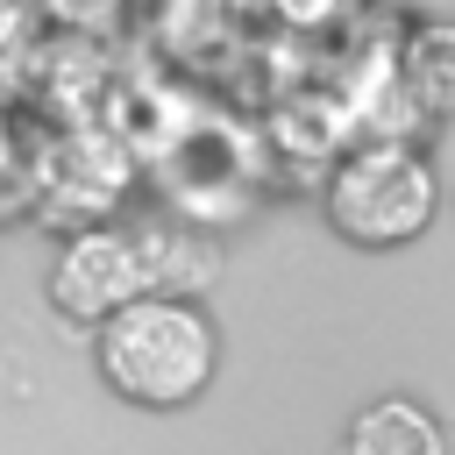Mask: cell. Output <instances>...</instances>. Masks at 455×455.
Masks as SVG:
<instances>
[{"label": "cell", "instance_id": "5b68a950", "mask_svg": "<svg viewBox=\"0 0 455 455\" xmlns=\"http://www.w3.org/2000/svg\"><path fill=\"white\" fill-rule=\"evenodd\" d=\"M398 78H405V92H412L419 114L448 121V114H455V21H419V28L405 36Z\"/></svg>", "mask_w": 455, "mask_h": 455}, {"label": "cell", "instance_id": "7a4b0ae2", "mask_svg": "<svg viewBox=\"0 0 455 455\" xmlns=\"http://www.w3.org/2000/svg\"><path fill=\"white\" fill-rule=\"evenodd\" d=\"M441 178L412 142H363L327 178V220L355 249H405L434 228Z\"/></svg>", "mask_w": 455, "mask_h": 455}, {"label": "cell", "instance_id": "8992f818", "mask_svg": "<svg viewBox=\"0 0 455 455\" xmlns=\"http://www.w3.org/2000/svg\"><path fill=\"white\" fill-rule=\"evenodd\" d=\"M50 14H64V21H78V28H92V21H107L121 0H43Z\"/></svg>", "mask_w": 455, "mask_h": 455}, {"label": "cell", "instance_id": "3957f363", "mask_svg": "<svg viewBox=\"0 0 455 455\" xmlns=\"http://www.w3.org/2000/svg\"><path fill=\"white\" fill-rule=\"evenodd\" d=\"M149 291H164V270H156V235H142V228H78L57 249L50 284H43L50 313L85 327V334L121 320Z\"/></svg>", "mask_w": 455, "mask_h": 455}, {"label": "cell", "instance_id": "277c9868", "mask_svg": "<svg viewBox=\"0 0 455 455\" xmlns=\"http://www.w3.org/2000/svg\"><path fill=\"white\" fill-rule=\"evenodd\" d=\"M334 455H448V427L419 398L391 391V398H370V405L348 412Z\"/></svg>", "mask_w": 455, "mask_h": 455}, {"label": "cell", "instance_id": "6da1fadb", "mask_svg": "<svg viewBox=\"0 0 455 455\" xmlns=\"http://www.w3.org/2000/svg\"><path fill=\"white\" fill-rule=\"evenodd\" d=\"M92 363L135 412H185L220 377V327L192 291H149L92 334Z\"/></svg>", "mask_w": 455, "mask_h": 455}]
</instances>
